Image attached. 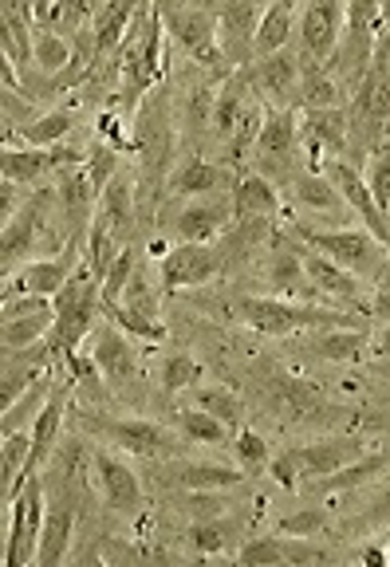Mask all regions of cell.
Wrapping results in <instances>:
<instances>
[{"label":"cell","mask_w":390,"mask_h":567,"mask_svg":"<svg viewBox=\"0 0 390 567\" xmlns=\"http://www.w3.org/2000/svg\"><path fill=\"white\" fill-rule=\"evenodd\" d=\"M55 308V331L48 336V347H52L55 359H63L68 351H80L83 339L95 331V316L103 308V292H99V280L88 272V265L71 276L68 288L52 296Z\"/></svg>","instance_id":"obj_4"},{"label":"cell","mask_w":390,"mask_h":567,"mask_svg":"<svg viewBox=\"0 0 390 567\" xmlns=\"http://www.w3.org/2000/svg\"><path fill=\"white\" fill-rule=\"evenodd\" d=\"M292 237L300 245L316 248L319 257L336 260L339 268H347L351 276H359L363 284H374L390 265V252L371 237L367 229H319V225H304L296 221L292 225Z\"/></svg>","instance_id":"obj_3"},{"label":"cell","mask_w":390,"mask_h":567,"mask_svg":"<svg viewBox=\"0 0 390 567\" xmlns=\"http://www.w3.org/2000/svg\"><path fill=\"white\" fill-rule=\"evenodd\" d=\"M80 240H68L63 252L55 257H35L28 265H20L17 272L4 276V292L0 300H17V296H44L52 300L60 288H68V280L80 272Z\"/></svg>","instance_id":"obj_10"},{"label":"cell","mask_w":390,"mask_h":567,"mask_svg":"<svg viewBox=\"0 0 390 567\" xmlns=\"http://www.w3.org/2000/svg\"><path fill=\"white\" fill-rule=\"evenodd\" d=\"M91 354H95L99 371H103V382H111V386H119V390L138 382V374H142L138 351L131 347L123 328H115V323L99 328L95 339H91Z\"/></svg>","instance_id":"obj_24"},{"label":"cell","mask_w":390,"mask_h":567,"mask_svg":"<svg viewBox=\"0 0 390 567\" xmlns=\"http://www.w3.org/2000/svg\"><path fill=\"white\" fill-rule=\"evenodd\" d=\"M328 528H331L328 508H300V513L276 520V532H280V536H300V540H319Z\"/></svg>","instance_id":"obj_45"},{"label":"cell","mask_w":390,"mask_h":567,"mask_svg":"<svg viewBox=\"0 0 390 567\" xmlns=\"http://www.w3.org/2000/svg\"><path fill=\"white\" fill-rule=\"evenodd\" d=\"M233 316L248 331L273 339L308 336V331H328V328H351V311L319 308L311 300H284V296H237L233 300Z\"/></svg>","instance_id":"obj_1"},{"label":"cell","mask_w":390,"mask_h":567,"mask_svg":"<svg viewBox=\"0 0 390 567\" xmlns=\"http://www.w3.org/2000/svg\"><path fill=\"white\" fill-rule=\"evenodd\" d=\"M158 17L166 35L182 52L202 68H225L222 44H217V9H197V4H158Z\"/></svg>","instance_id":"obj_7"},{"label":"cell","mask_w":390,"mask_h":567,"mask_svg":"<svg viewBox=\"0 0 390 567\" xmlns=\"http://www.w3.org/2000/svg\"><path fill=\"white\" fill-rule=\"evenodd\" d=\"M233 209H237V225L257 221V217H276L280 213V189L273 177H265L260 169H245L233 189Z\"/></svg>","instance_id":"obj_29"},{"label":"cell","mask_w":390,"mask_h":567,"mask_svg":"<svg viewBox=\"0 0 390 567\" xmlns=\"http://www.w3.org/2000/svg\"><path fill=\"white\" fill-rule=\"evenodd\" d=\"M300 245V240H296ZM300 260H304V272H308L311 288H316V296H328L331 308L339 311H363L367 308V288L359 276H351L347 268H339L336 260L328 257H319L316 248L300 245Z\"/></svg>","instance_id":"obj_19"},{"label":"cell","mask_w":390,"mask_h":567,"mask_svg":"<svg viewBox=\"0 0 390 567\" xmlns=\"http://www.w3.org/2000/svg\"><path fill=\"white\" fill-rule=\"evenodd\" d=\"M371 371H379V374H387V379H390V359H379V363H371Z\"/></svg>","instance_id":"obj_49"},{"label":"cell","mask_w":390,"mask_h":567,"mask_svg":"<svg viewBox=\"0 0 390 567\" xmlns=\"http://www.w3.org/2000/svg\"><path fill=\"white\" fill-rule=\"evenodd\" d=\"M387 123H390V87H387Z\"/></svg>","instance_id":"obj_51"},{"label":"cell","mask_w":390,"mask_h":567,"mask_svg":"<svg viewBox=\"0 0 390 567\" xmlns=\"http://www.w3.org/2000/svg\"><path fill=\"white\" fill-rule=\"evenodd\" d=\"M32 32L24 9L20 4H4L0 9V63H4V87L17 83L20 87V71L32 68Z\"/></svg>","instance_id":"obj_27"},{"label":"cell","mask_w":390,"mask_h":567,"mask_svg":"<svg viewBox=\"0 0 390 567\" xmlns=\"http://www.w3.org/2000/svg\"><path fill=\"white\" fill-rule=\"evenodd\" d=\"M55 331V308L44 296H17L0 300V347L4 354H20L40 347Z\"/></svg>","instance_id":"obj_9"},{"label":"cell","mask_w":390,"mask_h":567,"mask_svg":"<svg viewBox=\"0 0 390 567\" xmlns=\"http://www.w3.org/2000/svg\"><path fill=\"white\" fill-rule=\"evenodd\" d=\"M225 268V248L213 245H174L166 257L158 260V284L166 292H182V288H197V284L213 280Z\"/></svg>","instance_id":"obj_17"},{"label":"cell","mask_w":390,"mask_h":567,"mask_svg":"<svg viewBox=\"0 0 390 567\" xmlns=\"http://www.w3.org/2000/svg\"><path fill=\"white\" fill-rule=\"evenodd\" d=\"M229 450H233V457H237V470L245 473V477H253V473L273 465V450H268V442L253 430V425H240L237 434H233Z\"/></svg>","instance_id":"obj_42"},{"label":"cell","mask_w":390,"mask_h":567,"mask_svg":"<svg viewBox=\"0 0 390 567\" xmlns=\"http://www.w3.org/2000/svg\"><path fill=\"white\" fill-rule=\"evenodd\" d=\"M253 103V87H248V75L245 71H225L222 83H217V99H213V134L229 146L233 131H237V118L240 111Z\"/></svg>","instance_id":"obj_30"},{"label":"cell","mask_w":390,"mask_h":567,"mask_svg":"<svg viewBox=\"0 0 390 567\" xmlns=\"http://www.w3.org/2000/svg\"><path fill=\"white\" fill-rule=\"evenodd\" d=\"M134 272H138V265H134V248L126 245L123 252H119L115 265H111V272L103 276V284H99V292H103V311H115L119 303H123L126 284L134 280Z\"/></svg>","instance_id":"obj_44"},{"label":"cell","mask_w":390,"mask_h":567,"mask_svg":"<svg viewBox=\"0 0 390 567\" xmlns=\"http://www.w3.org/2000/svg\"><path fill=\"white\" fill-rule=\"evenodd\" d=\"M300 138L308 146V158H343L347 142H351V115L347 106H328V111H300Z\"/></svg>","instance_id":"obj_22"},{"label":"cell","mask_w":390,"mask_h":567,"mask_svg":"<svg viewBox=\"0 0 390 567\" xmlns=\"http://www.w3.org/2000/svg\"><path fill=\"white\" fill-rule=\"evenodd\" d=\"M371 453L374 450L363 437L339 434V437H324V442L292 445V450H284L280 457H273L268 470H273V477L280 481L284 488H300L319 477H331V473L347 470V465L371 457Z\"/></svg>","instance_id":"obj_2"},{"label":"cell","mask_w":390,"mask_h":567,"mask_svg":"<svg viewBox=\"0 0 390 567\" xmlns=\"http://www.w3.org/2000/svg\"><path fill=\"white\" fill-rule=\"evenodd\" d=\"M202 379H205V367L189 351H170L158 367V386L166 394H189L194 386H202Z\"/></svg>","instance_id":"obj_40"},{"label":"cell","mask_w":390,"mask_h":567,"mask_svg":"<svg viewBox=\"0 0 390 567\" xmlns=\"http://www.w3.org/2000/svg\"><path fill=\"white\" fill-rule=\"evenodd\" d=\"M170 481L186 493H222L245 481L237 465H222V461H177L170 470Z\"/></svg>","instance_id":"obj_31"},{"label":"cell","mask_w":390,"mask_h":567,"mask_svg":"<svg viewBox=\"0 0 390 567\" xmlns=\"http://www.w3.org/2000/svg\"><path fill=\"white\" fill-rule=\"evenodd\" d=\"M71 166H83V151L68 142L48 146V151H0V182H12V186H32L52 174L60 177Z\"/></svg>","instance_id":"obj_21"},{"label":"cell","mask_w":390,"mask_h":567,"mask_svg":"<svg viewBox=\"0 0 390 567\" xmlns=\"http://www.w3.org/2000/svg\"><path fill=\"white\" fill-rule=\"evenodd\" d=\"M75 126H80V106L75 103L52 106L44 115H35L24 126H17V134L4 138V151H48V146H63Z\"/></svg>","instance_id":"obj_23"},{"label":"cell","mask_w":390,"mask_h":567,"mask_svg":"<svg viewBox=\"0 0 390 567\" xmlns=\"http://www.w3.org/2000/svg\"><path fill=\"white\" fill-rule=\"evenodd\" d=\"M24 186H12V182H0V221L9 225L20 209H24Z\"/></svg>","instance_id":"obj_47"},{"label":"cell","mask_w":390,"mask_h":567,"mask_svg":"<svg viewBox=\"0 0 390 567\" xmlns=\"http://www.w3.org/2000/svg\"><path fill=\"white\" fill-rule=\"evenodd\" d=\"M71 540H75V513L68 505H55L48 513L44 536H40V551H35L32 567H63V556H68Z\"/></svg>","instance_id":"obj_36"},{"label":"cell","mask_w":390,"mask_h":567,"mask_svg":"<svg viewBox=\"0 0 390 567\" xmlns=\"http://www.w3.org/2000/svg\"><path fill=\"white\" fill-rule=\"evenodd\" d=\"M75 40H68V35L60 32H48V28H35L32 32V68L44 75V80H55V75H63V71L75 63Z\"/></svg>","instance_id":"obj_37"},{"label":"cell","mask_w":390,"mask_h":567,"mask_svg":"<svg viewBox=\"0 0 390 567\" xmlns=\"http://www.w3.org/2000/svg\"><path fill=\"white\" fill-rule=\"evenodd\" d=\"M363 177H367V186H371L374 202H379V209L387 213V221H390V146L387 142H382L374 154H367Z\"/></svg>","instance_id":"obj_46"},{"label":"cell","mask_w":390,"mask_h":567,"mask_svg":"<svg viewBox=\"0 0 390 567\" xmlns=\"http://www.w3.org/2000/svg\"><path fill=\"white\" fill-rule=\"evenodd\" d=\"M44 477L28 481L24 493L17 496V505L4 508V567H32L35 564L40 536H44V524H48V508H44L48 481Z\"/></svg>","instance_id":"obj_5"},{"label":"cell","mask_w":390,"mask_h":567,"mask_svg":"<svg viewBox=\"0 0 390 567\" xmlns=\"http://www.w3.org/2000/svg\"><path fill=\"white\" fill-rule=\"evenodd\" d=\"M300 146H304V138H300V106H296V111H268L253 158H257L260 166L284 169L288 162L296 158V154H300Z\"/></svg>","instance_id":"obj_26"},{"label":"cell","mask_w":390,"mask_h":567,"mask_svg":"<svg viewBox=\"0 0 390 567\" xmlns=\"http://www.w3.org/2000/svg\"><path fill=\"white\" fill-rule=\"evenodd\" d=\"M233 524H217V520H194L186 528V548L194 551V556H217V551H225L233 544Z\"/></svg>","instance_id":"obj_43"},{"label":"cell","mask_w":390,"mask_h":567,"mask_svg":"<svg viewBox=\"0 0 390 567\" xmlns=\"http://www.w3.org/2000/svg\"><path fill=\"white\" fill-rule=\"evenodd\" d=\"M237 169L222 166V162H209L202 154H186V158H177V166L170 169V182H166V194L170 197H217V194H233L237 189Z\"/></svg>","instance_id":"obj_20"},{"label":"cell","mask_w":390,"mask_h":567,"mask_svg":"<svg viewBox=\"0 0 390 567\" xmlns=\"http://www.w3.org/2000/svg\"><path fill=\"white\" fill-rule=\"evenodd\" d=\"M268 4H217V44H222L225 68L245 71L257 48V28Z\"/></svg>","instance_id":"obj_18"},{"label":"cell","mask_w":390,"mask_h":567,"mask_svg":"<svg viewBox=\"0 0 390 567\" xmlns=\"http://www.w3.org/2000/svg\"><path fill=\"white\" fill-rule=\"evenodd\" d=\"M138 4H95L91 9V40H95V68H103L106 55H119L126 32H131Z\"/></svg>","instance_id":"obj_28"},{"label":"cell","mask_w":390,"mask_h":567,"mask_svg":"<svg viewBox=\"0 0 390 567\" xmlns=\"http://www.w3.org/2000/svg\"><path fill=\"white\" fill-rule=\"evenodd\" d=\"M347 28V4L311 0L300 9V52L316 68H331L339 55V40Z\"/></svg>","instance_id":"obj_15"},{"label":"cell","mask_w":390,"mask_h":567,"mask_svg":"<svg viewBox=\"0 0 390 567\" xmlns=\"http://www.w3.org/2000/svg\"><path fill=\"white\" fill-rule=\"evenodd\" d=\"M308 351L328 363H359L371 351V336L363 328H328L308 331Z\"/></svg>","instance_id":"obj_34"},{"label":"cell","mask_w":390,"mask_h":567,"mask_svg":"<svg viewBox=\"0 0 390 567\" xmlns=\"http://www.w3.org/2000/svg\"><path fill=\"white\" fill-rule=\"evenodd\" d=\"M189 406L213 414L217 422L229 425V430H240V425H245V399H240L237 390L222 386V382H209V386L189 390Z\"/></svg>","instance_id":"obj_38"},{"label":"cell","mask_w":390,"mask_h":567,"mask_svg":"<svg viewBox=\"0 0 390 567\" xmlns=\"http://www.w3.org/2000/svg\"><path fill=\"white\" fill-rule=\"evenodd\" d=\"M319 174L328 177L331 186L339 189V197L347 202V209H351L355 217L363 221V229L390 252V221H387V213L379 209V202H374L363 169L351 166L347 158H324V162H319Z\"/></svg>","instance_id":"obj_11"},{"label":"cell","mask_w":390,"mask_h":567,"mask_svg":"<svg viewBox=\"0 0 390 567\" xmlns=\"http://www.w3.org/2000/svg\"><path fill=\"white\" fill-rule=\"evenodd\" d=\"M119 158H123V154H119L115 146H106L103 138H91L88 146H83V174H88L91 189H95L99 197H103L106 186L119 177Z\"/></svg>","instance_id":"obj_41"},{"label":"cell","mask_w":390,"mask_h":567,"mask_svg":"<svg viewBox=\"0 0 390 567\" xmlns=\"http://www.w3.org/2000/svg\"><path fill=\"white\" fill-rule=\"evenodd\" d=\"M91 481H95L103 505L119 516H138L142 513V481L134 477V470L119 457V450L95 445L91 450Z\"/></svg>","instance_id":"obj_13"},{"label":"cell","mask_w":390,"mask_h":567,"mask_svg":"<svg viewBox=\"0 0 390 567\" xmlns=\"http://www.w3.org/2000/svg\"><path fill=\"white\" fill-rule=\"evenodd\" d=\"M336 556L319 540H300V536H253L237 551V567H331Z\"/></svg>","instance_id":"obj_12"},{"label":"cell","mask_w":390,"mask_h":567,"mask_svg":"<svg viewBox=\"0 0 390 567\" xmlns=\"http://www.w3.org/2000/svg\"><path fill=\"white\" fill-rule=\"evenodd\" d=\"M296 24H300V9H296L292 0H276V4H268L265 17H260V28H257V48H253V63L268 60V55L284 52V48H292Z\"/></svg>","instance_id":"obj_32"},{"label":"cell","mask_w":390,"mask_h":567,"mask_svg":"<svg viewBox=\"0 0 390 567\" xmlns=\"http://www.w3.org/2000/svg\"><path fill=\"white\" fill-rule=\"evenodd\" d=\"M367 354H371V363H379V359H390V323L374 331V336H371V351H367Z\"/></svg>","instance_id":"obj_48"},{"label":"cell","mask_w":390,"mask_h":567,"mask_svg":"<svg viewBox=\"0 0 390 567\" xmlns=\"http://www.w3.org/2000/svg\"><path fill=\"white\" fill-rule=\"evenodd\" d=\"M174 425H177V434L194 445H233V434H237V430H229L225 422H217V417L197 406H177Z\"/></svg>","instance_id":"obj_39"},{"label":"cell","mask_w":390,"mask_h":567,"mask_svg":"<svg viewBox=\"0 0 390 567\" xmlns=\"http://www.w3.org/2000/svg\"><path fill=\"white\" fill-rule=\"evenodd\" d=\"M83 430L99 434L111 450L126 453V457H142V461H166L174 457V430L151 422V417H99L88 414L83 417Z\"/></svg>","instance_id":"obj_6"},{"label":"cell","mask_w":390,"mask_h":567,"mask_svg":"<svg viewBox=\"0 0 390 567\" xmlns=\"http://www.w3.org/2000/svg\"><path fill=\"white\" fill-rule=\"evenodd\" d=\"M95 217L106 225V229L115 233L119 240L131 237V225H134V182L126 174H119L111 186H106V194L99 197V209Z\"/></svg>","instance_id":"obj_35"},{"label":"cell","mask_w":390,"mask_h":567,"mask_svg":"<svg viewBox=\"0 0 390 567\" xmlns=\"http://www.w3.org/2000/svg\"><path fill=\"white\" fill-rule=\"evenodd\" d=\"M40 237H44V197H32V202L4 225V233H0V252H4L0 268H4V276L17 272V268L28 265V260H35L32 252H35V240Z\"/></svg>","instance_id":"obj_25"},{"label":"cell","mask_w":390,"mask_h":567,"mask_svg":"<svg viewBox=\"0 0 390 567\" xmlns=\"http://www.w3.org/2000/svg\"><path fill=\"white\" fill-rule=\"evenodd\" d=\"M288 202L300 209V221L304 225H316V221H336L339 229H347L355 213L347 209V202L339 197V189L331 186L328 177L319 174V169H300V174L288 177Z\"/></svg>","instance_id":"obj_16"},{"label":"cell","mask_w":390,"mask_h":567,"mask_svg":"<svg viewBox=\"0 0 390 567\" xmlns=\"http://www.w3.org/2000/svg\"><path fill=\"white\" fill-rule=\"evenodd\" d=\"M237 221V209H233V194L217 197H194L182 209L174 213V225H170V240L174 245H213L229 225Z\"/></svg>","instance_id":"obj_14"},{"label":"cell","mask_w":390,"mask_h":567,"mask_svg":"<svg viewBox=\"0 0 390 567\" xmlns=\"http://www.w3.org/2000/svg\"><path fill=\"white\" fill-rule=\"evenodd\" d=\"M379 548H382V551H387V556H390V528H387V536H382V540H379Z\"/></svg>","instance_id":"obj_50"},{"label":"cell","mask_w":390,"mask_h":567,"mask_svg":"<svg viewBox=\"0 0 390 567\" xmlns=\"http://www.w3.org/2000/svg\"><path fill=\"white\" fill-rule=\"evenodd\" d=\"M268 288H276V296H284V300H300V292L316 296L308 272H304L300 245H288V240L273 245V257H268Z\"/></svg>","instance_id":"obj_33"},{"label":"cell","mask_w":390,"mask_h":567,"mask_svg":"<svg viewBox=\"0 0 390 567\" xmlns=\"http://www.w3.org/2000/svg\"><path fill=\"white\" fill-rule=\"evenodd\" d=\"M248 87L268 111H296L300 106V83H304V52L284 48V52L257 60L245 68Z\"/></svg>","instance_id":"obj_8"}]
</instances>
